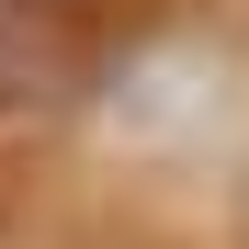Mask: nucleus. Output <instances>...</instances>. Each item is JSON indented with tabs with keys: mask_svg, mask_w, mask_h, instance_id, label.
I'll return each instance as SVG.
<instances>
[{
	"mask_svg": "<svg viewBox=\"0 0 249 249\" xmlns=\"http://www.w3.org/2000/svg\"><path fill=\"white\" fill-rule=\"evenodd\" d=\"M23 12H46V23H68V12H91V0H23Z\"/></svg>",
	"mask_w": 249,
	"mask_h": 249,
	"instance_id": "nucleus-1",
	"label": "nucleus"
}]
</instances>
